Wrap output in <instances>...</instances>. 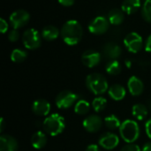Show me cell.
<instances>
[{
    "instance_id": "f546056e",
    "label": "cell",
    "mask_w": 151,
    "mask_h": 151,
    "mask_svg": "<svg viewBox=\"0 0 151 151\" xmlns=\"http://www.w3.org/2000/svg\"><path fill=\"white\" fill-rule=\"evenodd\" d=\"M120 151H141V149L138 145L133 144V143H128L125 145Z\"/></svg>"
},
{
    "instance_id": "8d00e7d4",
    "label": "cell",
    "mask_w": 151,
    "mask_h": 151,
    "mask_svg": "<svg viewBox=\"0 0 151 151\" xmlns=\"http://www.w3.org/2000/svg\"><path fill=\"white\" fill-rule=\"evenodd\" d=\"M125 63H126V65H127V67H128V68H131V66H132V61H131L130 59H127Z\"/></svg>"
},
{
    "instance_id": "e0dca14e",
    "label": "cell",
    "mask_w": 151,
    "mask_h": 151,
    "mask_svg": "<svg viewBox=\"0 0 151 151\" xmlns=\"http://www.w3.org/2000/svg\"><path fill=\"white\" fill-rule=\"evenodd\" d=\"M126 88L119 84L111 85L108 89L109 96L115 101H120L126 96Z\"/></svg>"
},
{
    "instance_id": "74e56055",
    "label": "cell",
    "mask_w": 151,
    "mask_h": 151,
    "mask_svg": "<svg viewBox=\"0 0 151 151\" xmlns=\"http://www.w3.org/2000/svg\"><path fill=\"white\" fill-rule=\"evenodd\" d=\"M4 119L2 118L0 120V131L2 132L4 130Z\"/></svg>"
},
{
    "instance_id": "ffe728a7",
    "label": "cell",
    "mask_w": 151,
    "mask_h": 151,
    "mask_svg": "<svg viewBox=\"0 0 151 151\" xmlns=\"http://www.w3.org/2000/svg\"><path fill=\"white\" fill-rule=\"evenodd\" d=\"M124 12L119 8H113L109 12L108 14V19L110 21L111 24L114 25V26H119L120 25L124 19H125V15H124Z\"/></svg>"
},
{
    "instance_id": "d590c367",
    "label": "cell",
    "mask_w": 151,
    "mask_h": 151,
    "mask_svg": "<svg viewBox=\"0 0 151 151\" xmlns=\"http://www.w3.org/2000/svg\"><path fill=\"white\" fill-rule=\"evenodd\" d=\"M142 151H151V142H148V143L144 144Z\"/></svg>"
},
{
    "instance_id": "8992f818",
    "label": "cell",
    "mask_w": 151,
    "mask_h": 151,
    "mask_svg": "<svg viewBox=\"0 0 151 151\" xmlns=\"http://www.w3.org/2000/svg\"><path fill=\"white\" fill-rule=\"evenodd\" d=\"M79 99L78 95L75 93L69 91V90H64L61 91L56 97V105L59 109H68L72 105L75 104V102Z\"/></svg>"
},
{
    "instance_id": "2e32d148",
    "label": "cell",
    "mask_w": 151,
    "mask_h": 151,
    "mask_svg": "<svg viewBox=\"0 0 151 151\" xmlns=\"http://www.w3.org/2000/svg\"><path fill=\"white\" fill-rule=\"evenodd\" d=\"M18 142L11 135L4 134L0 137V151H18Z\"/></svg>"
},
{
    "instance_id": "7402d4cb",
    "label": "cell",
    "mask_w": 151,
    "mask_h": 151,
    "mask_svg": "<svg viewBox=\"0 0 151 151\" xmlns=\"http://www.w3.org/2000/svg\"><path fill=\"white\" fill-rule=\"evenodd\" d=\"M148 113H149L148 108L142 104H136L132 108V114L138 120H143L144 119H146Z\"/></svg>"
},
{
    "instance_id": "277c9868",
    "label": "cell",
    "mask_w": 151,
    "mask_h": 151,
    "mask_svg": "<svg viewBox=\"0 0 151 151\" xmlns=\"http://www.w3.org/2000/svg\"><path fill=\"white\" fill-rule=\"evenodd\" d=\"M119 134L121 138L127 143L134 142L140 136V127L137 122L132 119H127L121 123Z\"/></svg>"
},
{
    "instance_id": "4dcf8cb0",
    "label": "cell",
    "mask_w": 151,
    "mask_h": 151,
    "mask_svg": "<svg viewBox=\"0 0 151 151\" xmlns=\"http://www.w3.org/2000/svg\"><path fill=\"white\" fill-rule=\"evenodd\" d=\"M0 30L3 34L8 30V23L4 19H0Z\"/></svg>"
},
{
    "instance_id": "9c48e42d",
    "label": "cell",
    "mask_w": 151,
    "mask_h": 151,
    "mask_svg": "<svg viewBox=\"0 0 151 151\" xmlns=\"http://www.w3.org/2000/svg\"><path fill=\"white\" fill-rule=\"evenodd\" d=\"M110 21L105 17L98 16L95 18L88 25V30L94 35H103L104 34L110 27Z\"/></svg>"
},
{
    "instance_id": "6da1fadb",
    "label": "cell",
    "mask_w": 151,
    "mask_h": 151,
    "mask_svg": "<svg viewBox=\"0 0 151 151\" xmlns=\"http://www.w3.org/2000/svg\"><path fill=\"white\" fill-rule=\"evenodd\" d=\"M83 29L80 22L75 19L67 20L60 30V35L64 42L70 46L76 45L82 38Z\"/></svg>"
},
{
    "instance_id": "484cf974",
    "label": "cell",
    "mask_w": 151,
    "mask_h": 151,
    "mask_svg": "<svg viewBox=\"0 0 151 151\" xmlns=\"http://www.w3.org/2000/svg\"><path fill=\"white\" fill-rule=\"evenodd\" d=\"M27 51L20 49H15L11 53V59L14 63H21L27 58Z\"/></svg>"
},
{
    "instance_id": "d6986e66",
    "label": "cell",
    "mask_w": 151,
    "mask_h": 151,
    "mask_svg": "<svg viewBox=\"0 0 151 151\" xmlns=\"http://www.w3.org/2000/svg\"><path fill=\"white\" fill-rule=\"evenodd\" d=\"M46 143H47V136L42 131L35 132L31 137V144L36 150L44 148Z\"/></svg>"
},
{
    "instance_id": "7a4b0ae2",
    "label": "cell",
    "mask_w": 151,
    "mask_h": 151,
    "mask_svg": "<svg viewBox=\"0 0 151 151\" xmlns=\"http://www.w3.org/2000/svg\"><path fill=\"white\" fill-rule=\"evenodd\" d=\"M42 127L46 134L51 136H57L60 134L65 127V119L58 113L51 114L44 119Z\"/></svg>"
},
{
    "instance_id": "44dd1931",
    "label": "cell",
    "mask_w": 151,
    "mask_h": 151,
    "mask_svg": "<svg viewBox=\"0 0 151 151\" xmlns=\"http://www.w3.org/2000/svg\"><path fill=\"white\" fill-rule=\"evenodd\" d=\"M41 35L46 41H54L59 36L60 31L54 26H47L42 29Z\"/></svg>"
},
{
    "instance_id": "d6a6232c",
    "label": "cell",
    "mask_w": 151,
    "mask_h": 151,
    "mask_svg": "<svg viewBox=\"0 0 151 151\" xmlns=\"http://www.w3.org/2000/svg\"><path fill=\"white\" fill-rule=\"evenodd\" d=\"M58 2L64 6H71L74 4L75 0H58Z\"/></svg>"
},
{
    "instance_id": "5bb4252c",
    "label": "cell",
    "mask_w": 151,
    "mask_h": 151,
    "mask_svg": "<svg viewBox=\"0 0 151 151\" xmlns=\"http://www.w3.org/2000/svg\"><path fill=\"white\" fill-rule=\"evenodd\" d=\"M32 111L37 116H47L50 111V104L45 99L35 100L32 104Z\"/></svg>"
},
{
    "instance_id": "83f0119b",
    "label": "cell",
    "mask_w": 151,
    "mask_h": 151,
    "mask_svg": "<svg viewBox=\"0 0 151 151\" xmlns=\"http://www.w3.org/2000/svg\"><path fill=\"white\" fill-rule=\"evenodd\" d=\"M142 15L144 20L151 23V0L144 2L142 9Z\"/></svg>"
},
{
    "instance_id": "ab89813d",
    "label": "cell",
    "mask_w": 151,
    "mask_h": 151,
    "mask_svg": "<svg viewBox=\"0 0 151 151\" xmlns=\"http://www.w3.org/2000/svg\"><path fill=\"white\" fill-rule=\"evenodd\" d=\"M142 1H143V2H146V1H149V0H142Z\"/></svg>"
},
{
    "instance_id": "1f68e13d",
    "label": "cell",
    "mask_w": 151,
    "mask_h": 151,
    "mask_svg": "<svg viewBox=\"0 0 151 151\" xmlns=\"http://www.w3.org/2000/svg\"><path fill=\"white\" fill-rule=\"evenodd\" d=\"M145 131H146V134L149 136V138L151 139V118L145 124Z\"/></svg>"
},
{
    "instance_id": "7c38bea8",
    "label": "cell",
    "mask_w": 151,
    "mask_h": 151,
    "mask_svg": "<svg viewBox=\"0 0 151 151\" xmlns=\"http://www.w3.org/2000/svg\"><path fill=\"white\" fill-rule=\"evenodd\" d=\"M82 125L88 132L96 133L101 129L103 126V120L97 115H90L83 120Z\"/></svg>"
},
{
    "instance_id": "cb8c5ba5",
    "label": "cell",
    "mask_w": 151,
    "mask_h": 151,
    "mask_svg": "<svg viewBox=\"0 0 151 151\" xmlns=\"http://www.w3.org/2000/svg\"><path fill=\"white\" fill-rule=\"evenodd\" d=\"M89 110H90V104L86 100H79L75 104L74 111L79 115H85L89 111Z\"/></svg>"
},
{
    "instance_id": "30bf717a",
    "label": "cell",
    "mask_w": 151,
    "mask_h": 151,
    "mask_svg": "<svg viewBox=\"0 0 151 151\" xmlns=\"http://www.w3.org/2000/svg\"><path fill=\"white\" fill-rule=\"evenodd\" d=\"M99 145L108 150H113L115 149L119 143V138L117 134H113V133H105L103 135H101L99 141H98Z\"/></svg>"
},
{
    "instance_id": "f1b7e54d",
    "label": "cell",
    "mask_w": 151,
    "mask_h": 151,
    "mask_svg": "<svg viewBox=\"0 0 151 151\" xmlns=\"http://www.w3.org/2000/svg\"><path fill=\"white\" fill-rule=\"evenodd\" d=\"M8 39L12 42H17L19 39V32L18 31V29H12V31H10L9 35H8Z\"/></svg>"
},
{
    "instance_id": "9a60e30c",
    "label": "cell",
    "mask_w": 151,
    "mask_h": 151,
    "mask_svg": "<svg viewBox=\"0 0 151 151\" xmlns=\"http://www.w3.org/2000/svg\"><path fill=\"white\" fill-rule=\"evenodd\" d=\"M127 88L132 96H138L142 95L144 89V85L142 80L136 76H132L127 82Z\"/></svg>"
},
{
    "instance_id": "3957f363",
    "label": "cell",
    "mask_w": 151,
    "mask_h": 151,
    "mask_svg": "<svg viewBox=\"0 0 151 151\" xmlns=\"http://www.w3.org/2000/svg\"><path fill=\"white\" fill-rule=\"evenodd\" d=\"M86 86L89 91L97 96L103 95L109 89L108 82L105 77L97 73H94L87 76Z\"/></svg>"
},
{
    "instance_id": "8fae6325",
    "label": "cell",
    "mask_w": 151,
    "mask_h": 151,
    "mask_svg": "<svg viewBox=\"0 0 151 151\" xmlns=\"http://www.w3.org/2000/svg\"><path fill=\"white\" fill-rule=\"evenodd\" d=\"M81 61L83 65L88 68L95 67L101 61V54L94 50H86L81 56Z\"/></svg>"
},
{
    "instance_id": "603a6c76",
    "label": "cell",
    "mask_w": 151,
    "mask_h": 151,
    "mask_svg": "<svg viewBox=\"0 0 151 151\" xmlns=\"http://www.w3.org/2000/svg\"><path fill=\"white\" fill-rule=\"evenodd\" d=\"M105 70L111 75H118L121 72V65L118 60H111L107 63Z\"/></svg>"
},
{
    "instance_id": "5b68a950",
    "label": "cell",
    "mask_w": 151,
    "mask_h": 151,
    "mask_svg": "<svg viewBox=\"0 0 151 151\" xmlns=\"http://www.w3.org/2000/svg\"><path fill=\"white\" fill-rule=\"evenodd\" d=\"M42 35L34 28H29L26 30L22 35V42L25 48L28 50H35L41 46Z\"/></svg>"
},
{
    "instance_id": "4316f807",
    "label": "cell",
    "mask_w": 151,
    "mask_h": 151,
    "mask_svg": "<svg viewBox=\"0 0 151 151\" xmlns=\"http://www.w3.org/2000/svg\"><path fill=\"white\" fill-rule=\"evenodd\" d=\"M106 105H107V100H106V98H104L103 96L96 97L92 102V107H93L94 111L96 112L104 111V108L106 107Z\"/></svg>"
},
{
    "instance_id": "4fadbf2b",
    "label": "cell",
    "mask_w": 151,
    "mask_h": 151,
    "mask_svg": "<svg viewBox=\"0 0 151 151\" xmlns=\"http://www.w3.org/2000/svg\"><path fill=\"white\" fill-rule=\"evenodd\" d=\"M122 50L115 42H107L103 47V54L110 60H116L121 55Z\"/></svg>"
},
{
    "instance_id": "ac0fdd59",
    "label": "cell",
    "mask_w": 151,
    "mask_h": 151,
    "mask_svg": "<svg viewBox=\"0 0 151 151\" xmlns=\"http://www.w3.org/2000/svg\"><path fill=\"white\" fill-rule=\"evenodd\" d=\"M142 0H124L121 5V10L127 14L135 13L141 7Z\"/></svg>"
},
{
    "instance_id": "e575fe53",
    "label": "cell",
    "mask_w": 151,
    "mask_h": 151,
    "mask_svg": "<svg viewBox=\"0 0 151 151\" xmlns=\"http://www.w3.org/2000/svg\"><path fill=\"white\" fill-rule=\"evenodd\" d=\"M85 151H100L99 148L96 144H90L87 147L86 150Z\"/></svg>"
},
{
    "instance_id": "f35d334b",
    "label": "cell",
    "mask_w": 151,
    "mask_h": 151,
    "mask_svg": "<svg viewBox=\"0 0 151 151\" xmlns=\"http://www.w3.org/2000/svg\"><path fill=\"white\" fill-rule=\"evenodd\" d=\"M149 107H150V111H151V100L150 101V105H149Z\"/></svg>"
},
{
    "instance_id": "ba28073f",
    "label": "cell",
    "mask_w": 151,
    "mask_h": 151,
    "mask_svg": "<svg viewBox=\"0 0 151 151\" xmlns=\"http://www.w3.org/2000/svg\"><path fill=\"white\" fill-rule=\"evenodd\" d=\"M29 19H30V15L28 12L23 9H19V10L14 11L11 14L9 20H10L12 27L14 29H19V27L26 26L28 23Z\"/></svg>"
},
{
    "instance_id": "836d02e7",
    "label": "cell",
    "mask_w": 151,
    "mask_h": 151,
    "mask_svg": "<svg viewBox=\"0 0 151 151\" xmlns=\"http://www.w3.org/2000/svg\"><path fill=\"white\" fill-rule=\"evenodd\" d=\"M145 50L148 52H151V35L148 37L145 42Z\"/></svg>"
},
{
    "instance_id": "52a82bcc",
    "label": "cell",
    "mask_w": 151,
    "mask_h": 151,
    "mask_svg": "<svg viewBox=\"0 0 151 151\" xmlns=\"http://www.w3.org/2000/svg\"><path fill=\"white\" fill-rule=\"evenodd\" d=\"M124 44L126 48L132 53L139 52L143 45L142 37L135 32L129 33L124 39Z\"/></svg>"
},
{
    "instance_id": "d4e9b609",
    "label": "cell",
    "mask_w": 151,
    "mask_h": 151,
    "mask_svg": "<svg viewBox=\"0 0 151 151\" xmlns=\"http://www.w3.org/2000/svg\"><path fill=\"white\" fill-rule=\"evenodd\" d=\"M104 124L108 129L111 130H115L120 127L121 123L119 119L115 116V115H110L104 119Z\"/></svg>"
}]
</instances>
